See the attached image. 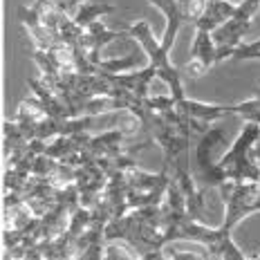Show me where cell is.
Segmentation results:
<instances>
[{"label": "cell", "mask_w": 260, "mask_h": 260, "mask_svg": "<svg viewBox=\"0 0 260 260\" xmlns=\"http://www.w3.org/2000/svg\"><path fill=\"white\" fill-rule=\"evenodd\" d=\"M231 112L238 115V117H242L245 121L260 123V92H256V94L249 96V99H245V101L231 104Z\"/></svg>", "instance_id": "13"}, {"label": "cell", "mask_w": 260, "mask_h": 260, "mask_svg": "<svg viewBox=\"0 0 260 260\" xmlns=\"http://www.w3.org/2000/svg\"><path fill=\"white\" fill-rule=\"evenodd\" d=\"M251 23L253 20H247V18H242V16L234 14V18H229L224 25H220L218 29L211 31L215 47H236V45H240L242 39L251 31Z\"/></svg>", "instance_id": "9"}, {"label": "cell", "mask_w": 260, "mask_h": 260, "mask_svg": "<svg viewBox=\"0 0 260 260\" xmlns=\"http://www.w3.org/2000/svg\"><path fill=\"white\" fill-rule=\"evenodd\" d=\"M238 9V3H229V0H207L202 14L195 18V29H207L213 31L220 25H224L229 18H234Z\"/></svg>", "instance_id": "7"}, {"label": "cell", "mask_w": 260, "mask_h": 260, "mask_svg": "<svg viewBox=\"0 0 260 260\" xmlns=\"http://www.w3.org/2000/svg\"><path fill=\"white\" fill-rule=\"evenodd\" d=\"M36 3H52V0H36Z\"/></svg>", "instance_id": "15"}, {"label": "cell", "mask_w": 260, "mask_h": 260, "mask_svg": "<svg viewBox=\"0 0 260 260\" xmlns=\"http://www.w3.org/2000/svg\"><path fill=\"white\" fill-rule=\"evenodd\" d=\"M222 61H260V39L242 41L236 47H215V63Z\"/></svg>", "instance_id": "10"}, {"label": "cell", "mask_w": 260, "mask_h": 260, "mask_svg": "<svg viewBox=\"0 0 260 260\" xmlns=\"http://www.w3.org/2000/svg\"><path fill=\"white\" fill-rule=\"evenodd\" d=\"M128 39H135L139 45H142L146 58H148V65L155 68L157 79H161L166 85H169V94L173 99L175 101L186 99L180 68L171 61V52L164 50L161 41H157V36L153 34V29H150L148 20H135V23L128 27Z\"/></svg>", "instance_id": "2"}, {"label": "cell", "mask_w": 260, "mask_h": 260, "mask_svg": "<svg viewBox=\"0 0 260 260\" xmlns=\"http://www.w3.org/2000/svg\"><path fill=\"white\" fill-rule=\"evenodd\" d=\"M146 3H150L155 9H159L161 16L166 18V29H164V36H161V45H164L166 52H171L177 41V34H180V27L184 23H191L186 7H184L182 0H146Z\"/></svg>", "instance_id": "6"}, {"label": "cell", "mask_w": 260, "mask_h": 260, "mask_svg": "<svg viewBox=\"0 0 260 260\" xmlns=\"http://www.w3.org/2000/svg\"><path fill=\"white\" fill-rule=\"evenodd\" d=\"M226 139V128L224 126H211L202 137L198 139L195 146V169L193 180L200 188H220L222 184H226L224 173L218 169V159H215V148L220 144H224Z\"/></svg>", "instance_id": "3"}, {"label": "cell", "mask_w": 260, "mask_h": 260, "mask_svg": "<svg viewBox=\"0 0 260 260\" xmlns=\"http://www.w3.org/2000/svg\"><path fill=\"white\" fill-rule=\"evenodd\" d=\"M117 9V5H110V3H85V5H81V7L74 12L72 18L77 20V25L79 27H90L92 23H96V20L101 18V16H106V14H112Z\"/></svg>", "instance_id": "11"}, {"label": "cell", "mask_w": 260, "mask_h": 260, "mask_svg": "<svg viewBox=\"0 0 260 260\" xmlns=\"http://www.w3.org/2000/svg\"><path fill=\"white\" fill-rule=\"evenodd\" d=\"M139 58H142V54H139V52H133L130 56L108 58V61L101 58L96 68H99V72H106V74H126V72H133V70L137 68Z\"/></svg>", "instance_id": "12"}, {"label": "cell", "mask_w": 260, "mask_h": 260, "mask_svg": "<svg viewBox=\"0 0 260 260\" xmlns=\"http://www.w3.org/2000/svg\"><path fill=\"white\" fill-rule=\"evenodd\" d=\"M85 3H106V0H65V3H58V5H61L63 12H68L70 16H74V12H77L81 5H85Z\"/></svg>", "instance_id": "14"}, {"label": "cell", "mask_w": 260, "mask_h": 260, "mask_svg": "<svg viewBox=\"0 0 260 260\" xmlns=\"http://www.w3.org/2000/svg\"><path fill=\"white\" fill-rule=\"evenodd\" d=\"M258 142L260 123L245 121L236 142L218 159V169L224 173L226 182H260Z\"/></svg>", "instance_id": "1"}, {"label": "cell", "mask_w": 260, "mask_h": 260, "mask_svg": "<svg viewBox=\"0 0 260 260\" xmlns=\"http://www.w3.org/2000/svg\"><path fill=\"white\" fill-rule=\"evenodd\" d=\"M215 65V43L211 31L207 29H195L193 43H191V58L186 63V74L188 77H202L207 70Z\"/></svg>", "instance_id": "5"}, {"label": "cell", "mask_w": 260, "mask_h": 260, "mask_svg": "<svg viewBox=\"0 0 260 260\" xmlns=\"http://www.w3.org/2000/svg\"><path fill=\"white\" fill-rule=\"evenodd\" d=\"M175 110L182 112V115H186L188 119H198V121H204V123H213L226 115H234V112H231V106L204 104V101H193V99H188V96L182 101H177Z\"/></svg>", "instance_id": "8"}, {"label": "cell", "mask_w": 260, "mask_h": 260, "mask_svg": "<svg viewBox=\"0 0 260 260\" xmlns=\"http://www.w3.org/2000/svg\"><path fill=\"white\" fill-rule=\"evenodd\" d=\"M224 202V222L222 229L234 231L247 215L253 213V204L258 198V182H226L220 186Z\"/></svg>", "instance_id": "4"}]
</instances>
